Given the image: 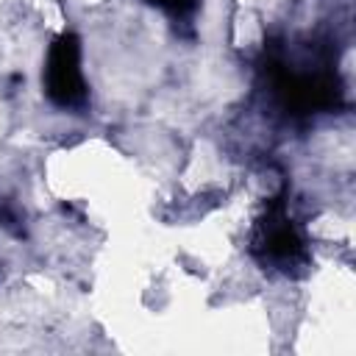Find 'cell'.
<instances>
[{
    "label": "cell",
    "mask_w": 356,
    "mask_h": 356,
    "mask_svg": "<svg viewBox=\"0 0 356 356\" xmlns=\"http://www.w3.org/2000/svg\"><path fill=\"white\" fill-rule=\"evenodd\" d=\"M270 83L284 108L292 114L334 111L342 103V83L331 70L295 72L281 61H270Z\"/></svg>",
    "instance_id": "cell-1"
},
{
    "label": "cell",
    "mask_w": 356,
    "mask_h": 356,
    "mask_svg": "<svg viewBox=\"0 0 356 356\" xmlns=\"http://www.w3.org/2000/svg\"><path fill=\"white\" fill-rule=\"evenodd\" d=\"M250 250L264 267H273V270L286 273V275L306 264V259H309L306 245H303L300 231L295 228V222L286 214L284 197L270 200L264 217L256 222Z\"/></svg>",
    "instance_id": "cell-2"
},
{
    "label": "cell",
    "mask_w": 356,
    "mask_h": 356,
    "mask_svg": "<svg viewBox=\"0 0 356 356\" xmlns=\"http://www.w3.org/2000/svg\"><path fill=\"white\" fill-rule=\"evenodd\" d=\"M44 95L58 108H83L89 100L86 81L81 72V42L75 33H61L53 39L42 72Z\"/></svg>",
    "instance_id": "cell-3"
},
{
    "label": "cell",
    "mask_w": 356,
    "mask_h": 356,
    "mask_svg": "<svg viewBox=\"0 0 356 356\" xmlns=\"http://www.w3.org/2000/svg\"><path fill=\"white\" fill-rule=\"evenodd\" d=\"M145 3L167 11L175 22H186L195 14V8H197V0H145Z\"/></svg>",
    "instance_id": "cell-4"
},
{
    "label": "cell",
    "mask_w": 356,
    "mask_h": 356,
    "mask_svg": "<svg viewBox=\"0 0 356 356\" xmlns=\"http://www.w3.org/2000/svg\"><path fill=\"white\" fill-rule=\"evenodd\" d=\"M0 228H6L14 236H25L22 222H19V214H17V209L11 203H0Z\"/></svg>",
    "instance_id": "cell-5"
}]
</instances>
